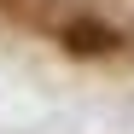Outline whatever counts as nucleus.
Returning a JSON list of instances; mask_svg holds the SVG:
<instances>
[{"label": "nucleus", "mask_w": 134, "mask_h": 134, "mask_svg": "<svg viewBox=\"0 0 134 134\" xmlns=\"http://www.w3.org/2000/svg\"><path fill=\"white\" fill-rule=\"evenodd\" d=\"M117 29L99 24V18H70V24L58 29V47L64 53H76V58H99V53H117Z\"/></svg>", "instance_id": "obj_1"}]
</instances>
